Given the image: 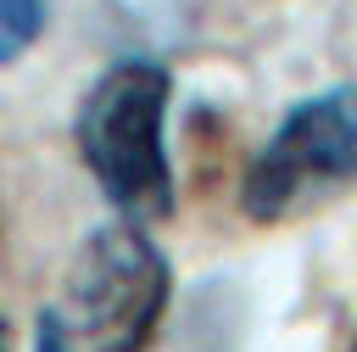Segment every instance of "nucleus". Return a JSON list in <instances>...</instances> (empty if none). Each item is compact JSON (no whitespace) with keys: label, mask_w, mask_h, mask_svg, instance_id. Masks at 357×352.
Returning a JSON list of instances; mask_svg holds the SVG:
<instances>
[{"label":"nucleus","mask_w":357,"mask_h":352,"mask_svg":"<svg viewBox=\"0 0 357 352\" xmlns=\"http://www.w3.org/2000/svg\"><path fill=\"white\" fill-rule=\"evenodd\" d=\"M173 296V274L151 229L95 223L61 274L56 302L39 307L33 346L45 352H145Z\"/></svg>","instance_id":"1"},{"label":"nucleus","mask_w":357,"mask_h":352,"mask_svg":"<svg viewBox=\"0 0 357 352\" xmlns=\"http://www.w3.org/2000/svg\"><path fill=\"white\" fill-rule=\"evenodd\" d=\"M167 106H173V73L151 56L112 61L73 112L78 156L95 179V190L112 201L123 223H162L178 207L173 156H167Z\"/></svg>","instance_id":"2"},{"label":"nucleus","mask_w":357,"mask_h":352,"mask_svg":"<svg viewBox=\"0 0 357 352\" xmlns=\"http://www.w3.org/2000/svg\"><path fill=\"white\" fill-rule=\"evenodd\" d=\"M357 184V84H329L296 101L240 179V212L251 223L301 218Z\"/></svg>","instance_id":"3"},{"label":"nucleus","mask_w":357,"mask_h":352,"mask_svg":"<svg viewBox=\"0 0 357 352\" xmlns=\"http://www.w3.org/2000/svg\"><path fill=\"white\" fill-rule=\"evenodd\" d=\"M45 22H50V0H0V67L28 56Z\"/></svg>","instance_id":"4"},{"label":"nucleus","mask_w":357,"mask_h":352,"mask_svg":"<svg viewBox=\"0 0 357 352\" xmlns=\"http://www.w3.org/2000/svg\"><path fill=\"white\" fill-rule=\"evenodd\" d=\"M0 352H11V324H6V313H0Z\"/></svg>","instance_id":"5"},{"label":"nucleus","mask_w":357,"mask_h":352,"mask_svg":"<svg viewBox=\"0 0 357 352\" xmlns=\"http://www.w3.org/2000/svg\"><path fill=\"white\" fill-rule=\"evenodd\" d=\"M33 352H45V346H33Z\"/></svg>","instance_id":"6"},{"label":"nucleus","mask_w":357,"mask_h":352,"mask_svg":"<svg viewBox=\"0 0 357 352\" xmlns=\"http://www.w3.org/2000/svg\"><path fill=\"white\" fill-rule=\"evenodd\" d=\"M351 352H357V341H351Z\"/></svg>","instance_id":"7"}]
</instances>
